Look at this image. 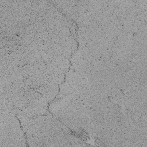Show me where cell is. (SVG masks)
Here are the masks:
<instances>
[{"mask_svg":"<svg viewBox=\"0 0 147 147\" xmlns=\"http://www.w3.org/2000/svg\"><path fill=\"white\" fill-rule=\"evenodd\" d=\"M65 74H64L54 72L49 75V83H52L59 86L65 81Z\"/></svg>","mask_w":147,"mask_h":147,"instance_id":"cell-3","label":"cell"},{"mask_svg":"<svg viewBox=\"0 0 147 147\" xmlns=\"http://www.w3.org/2000/svg\"><path fill=\"white\" fill-rule=\"evenodd\" d=\"M37 92L42 94L49 103L52 102L59 92V86L52 83H48L34 89Z\"/></svg>","mask_w":147,"mask_h":147,"instance_id":"cell-1","label":"cell"},{"mask_svg":"<svg viewBox=\"0 0 147 147\" xmlns=\"http://www.w3.org/2000/svg\"><path fill=\"white\" fill-rule=\"evenodd\" d=\"M32 25L36 33H40L47 30L46 25L42 21H35Z\"/></svg>","mask_w":147,"mask_h":147,"instance_id":"cell-4","label":"cell"},{"mask_svg":"<svg viewBox=\"0 0 147 147\" xmlns=\"http://www.w3.org/2000/svg\"><path fill=\"white\" fill-rule=\"evenodd\" d=\"M59 44L68 48L72 53L78 49V42L72 35L61 38Z\"/></svg>","mask_w":147,"mask_h":147,"instance_id":"cell-2","label":"cell"}]
</instances>
